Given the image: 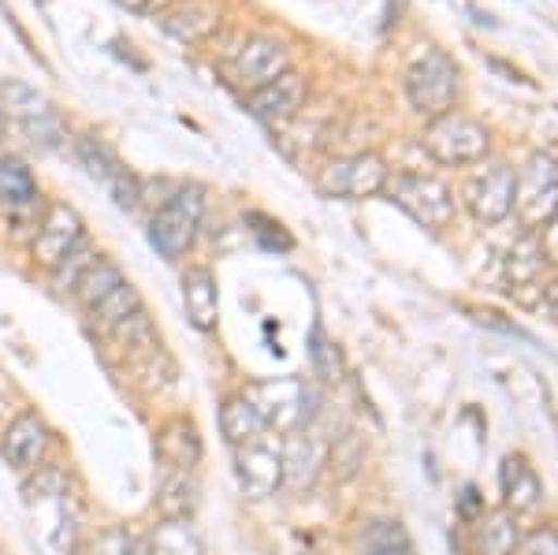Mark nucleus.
I'll return each mask as SVG.
<instances>
[{
  "instance_id": "obj_1",
  "label": "nucleus",
  "mask_w": 558,
  "mask_h": 555,
  "mask_svg": "<svg viewBox=\"0 0 558 555\" xmlns=\"http://www.w3.org/2000/svg\"><path fill=\"white\" fill-rule=\"evenodd\" d=\"M250 407L257 410V418L265 429H276L279 436H291L299 429H310L317 418V391L310 388L302 377H272V381H254L246 384Z\"/></svg>"
},
{
  "instance_id": "obj_2",
  "label": "nucleus",
  "mask_w": 558,
  "mask_h": 555,
  "mask_svg": "<svg viewBox=\"0 0 558 555\" xmlns=\"http://www.w3.org/2000/svg\"><path fill=\"white\" fill-rule=\"evenodd\" d=\"M202 217H205V186H197V183L179 186L172 198H165L160 209L153 213L149 246L157 250L165 262H179V257L194 246Z\"/></svg>"
},
{
  "instance_id": "obj_3",
  "label": "nucleus",
  "mask_w": 558,
  "mask_h": 555,
  "mask_svg": "<svg viewBox=\"0 0 558 555\" xmlns=\"http://www.w3.org/2000/svg\"><path fill=\"white\" fill-rule=\"evenodd\" d=\"M387 198L399 205L410 220L428 231H444L454 220V194L439 176L428 172H395L387 179Z\"/></svg>"
},
{
  "instance_id": "obj_4",
  "label": "nucleus",
  "mask_w": 558,
  "mask_h": 555,
  "mask_svg": "<svg viewBox=\"0 0 558 555\" xmlns=\"http://www.w3.org/2000/svg\"><path fill=\"white\" fill-rule=\"evenodd\" d=\"M514 217L529 236H539L558 213V160L547 154H533L514 183Z\"/></svg>"
},
{
  "instance_id": "obj_5",
  "label": "nucleus",
  "mask_w": 558,
  "mask_h": 555,
  "mask_svg": "<svg viewBox=\"0 0 558 555\" xmlns=\"http://www.w3.org/2000/svg\"><path fill=\"white\" fill-rule=\"evenodd\" d=\"M407 97L425 120H439V116L454 112L458 101V64L444 49H428L407 71Z\"/></svg>"
},
{
  "instance_id": "obj_6",
  "label": "nucleus",
  "mask_w": 558,
  "mask_h": 555,
  "mask_svg": "<svg viewBox=\"0 0 558 555\" xmlns=\"http://www.w3.org/2000/svg\"><path fill=\"white\" fill-rule=\"evenodd\" d=\"M425 154L439 165H476L484 160L492 146V134L481 120L462 112H447L439 120H428L425 138H421Z\"/></svg>"
},
{
  "instance_id": "obj_7",
  "label": "nucleus",
  "mask_w": 558,
  "mask_h": 555,
  "mask_svg": "<svg viewBox=\"0 0 558 555\" xmlns=\"http://www.w3.org/2000/svg\"><path fill=\"white\" fill-rule=\"evenodd\" d=\"M391 168L380 154H354V157H339L328 160L324 172L317 179V191L324 198H339V202H362L373 194H384Z\"/></svg>"
},
{
  "instance_id": "obj_8",
  "label": "nucleus",
  "mask_w": 558,
  "mask_h": 555,
  "mask_svg": "<svg viewBox=\"0 0 558 555\" xmlns=\"http://www.w3.org/2000/svg\"><path fill=\"white\" fill-rule=\"evenodd\" d=\"M83 239H86L83 217L68 202H52L45 209V217L38 220V231H34V262L49 268V273H57L83 246Z\"/></svg>"
},
{
  "instance_id": "obj_9",
  "label": "nucleus",
  "mask_w": 558,
  "mask_h": 555,
  "mask_svg": "<svg viewBox=\"0 0 558 555\" xmlns=\"http://www.w3.org/2000/svg\"><path fill=\"white\" fill-rule=\"evenodd\" d=\"M75 154H78V160H83L86 176L97 179V183L112 194V202L120 205V209H128V213L138 209V202H142L138 176H134L131 168H123V160L116 157L101 138H89V134H86V138H78Z\"/></svg>"
},
{
  "instance_id": "obj_10",
  "label": "nucleus",
  "mask_w": 558,
  "mask_h": 555,
  "mask_svg": "<svg viewBox=\"0 0 558 555\" xmlns=\"http://www.w3.org/2000/svg\"><path fill=\"white\" fill-rule=\"evenodd\" d=\"M514 168L510 165H488L484 172H476L465 186V205H470L473 220L481 224H499L514 209Z\"/></svg>"
},
{
  "instance_id": "obj_11",
  "label": "nucleus",
  "mask_w": 558,
  "mask_h": 555,
  "mask_svg": "<svg viewBox=\"0 0 558 555\" xmlns=\"http://www.w3.org/2000/svg\"><path fill=\"white\" fill-rule=\"evenodd\" d=\"M283 71H291V60H287V45L268 38V34H257V38L242 41V49L231 60V75H235L239 86H246L250 94L260 89L265 83H272Z\"/></svg>"
},
{
  "instance_id": "obj_12",
  "label": "nucleus",
  "mask_w": 558,
  "mask_h": 555,
  "mask_svg": "<svg viewBox=\"0 0 558 555\" xmlns=\"http://www.w3.org/2000/svg\"><path fill=\"white\" fill-rule=\"evenodd\" d=\"M235 478L250 499L276 496V488L283 485V455H279V447L265 441L235 447Z\"/></svg>"
},
{
  "instance_id": "obj_13",
  "label": "nucleus",
  "mask_w": 558,
  "mask_h": 555,
  "mask_svg": "<svg viewBox=\"0 0 558 555\" xmlns=\"http://www.w3.org/2000/svg\"><path fill=\"white\" fill-rule=\"evenodd\" d=\"M41 209V191L38 179L20 157H0V213L12 217L15 224L38 220Z\"/></svg>"
},
{
  "instance_id": "obj_14",
  "label": "nucleus",
  "mask_w": 558,
  "mask_h": 555,
  "mask_svg": "<svg viewBox=\"0 0 558 555\" xmlns=\"http://www.w3.org/2000/svg\"><path fill=\"white\" fill-rule=\"evenodd\" d=\"M302 101H305V79L299 71H283L279 79H272V83H265L250 94L246 109L254 120L268 123V128H279V123H287L302 109Z\"/></svg>"
},
{
  "instance_id": "obj_15",
  "label": "nucleus",
  "mask_w": 558,
  "mask_h": 555,
  "mask_svg": "<svg viewBox=\"0 0 558 555\" xmlns=\"http://www.w3.org/2000/svg\"><path fill=\"white\" fill-rule=\"evenodd\" d=\"M0 451H4V459L12 462V467L34 470L45 459V451H49V425H45L34 410H23V414L4 429Z\"/></svg>"
},
{
  "instance_id": "obj_16",
  "label": "nucleus",
  "mask_w": 558,
  "mask_h": 555,
  "mask_svg": "<svg viewBox=\"0 0 558 555\" xmlns=\"http://www.w3.org/2000/svg\"><path fill=\"white\" fill-rule=\"evenodd\" d=\"M499 485H502V507L514 515H533L544 507V481L536 478V470L529 467V459L510 455L499 470Z\"/></svg>"
},
{
  "instance_id": "obj_17",
  "label": "nucleus",
  "mask_w": 558,
  "mask_h": 555,
  "mask_svg": "<svg viewBox=\"0 0 558 555\" xmlns=\"http://www.w3.org/2000/svg\"><path fill=\"white\" fill-rule=\"evenodd\" d=\"M183 306L186 317L197 333H213L216 317H220V291H216V276L213 268L197 265L183 273Z\"/></svg>"
},
{
  "instance_id": "obj_18",
  "label": "nucleus",
  "mask_w": 558,
  "mask_h": 555,
  "mask_svg": "<svg viewBox=\"0 0 558 555\" xmlns=\"http://www.w3.org/2000/svg\"><path fill=\"white\" fill-rule=\"evenodd\" d=\"M521 541L518 515L507 507H495V511H481L473 526V555H514Z\"/></svg>"
},
{
  "instance_id": "obj_19",
  "label": "nucleus",
  "mask_w": 558,
  "mask_h": 555,
  "mask_svg": "<svg viewBox=\"0 0 558 555\" xmlns=\"http://www.w3.org/2000/svg\"><path fill=\"white\" fill-rule=\"evenodd\" d=\"M279 455H283V485L291 488H310L313 481H317L320 473V447L313 441L310 429H299V433H291L279 447Z\"/></svg>"
},
{
  "instance_id": "obj_20",
  "label": "nucleus",
  "mask_w": 558,
  "mask_h": 555,
  "mask_svg": "<svg viewBox=\"0 0 558 555\" xmlns=\"http://www.w3.org/2000/svg\"><path fill=\"white\" fill-rule=\"evenodd\" d=\"M157 459L165 462V470H194L202 462V436H197L194 422L175 418L160 429L157 436Z\"/></svg>"
},
{
  "instance_id": "obj_21",
  "label": "nucleus",
  "mask_w": 558,
  "mask_h": 555,
  "mask_svg": "<svg viewBox=\"0 0 558 555\" xmlns=\"http://www.w3.org/2000/svg\"><path fill=\"white\" fill-rule=\"evenodd\" d=\"M128 280V276L120 273V265L116 262H108V257H94L83 273H78V280L71 283V291H75V299H78V306H83L86 313L97 306L101 299H108L120 283Z\"/></svg>"
},
{
  "instance_id": "obj_22",
  "label": "nucleus",
  "mask_w": 558,
  "mask_h": 555,
  "mask_svg": "<svg viewBox=\"0 0 558 555\" xmlns=\"http://www.w3.org/2000/svg\"><path fill=\"white\" fill-rule=\"evenodd\" d=\"M197 478L194 470H165L157 485V511L165 518H191L197 507Z\"/></svg>"
},
{
  "instance_id": "obj_23",
  "label": "nucleus",
  "mask_w": 558,
  "mask_h": 555,
  "mask_svg": "<svg viewBox=\"0 0 558 555\" xmlns=\"http://www.w3.org/2000/svg\"><path fill=\"white\" fill-rule=\"evenodd\" d=\"M146 552L149 555H205V544L191 526V518H165V522L153 530Z\"/></svg>"
},
{
  "instance_id": "obj_24",
  "label": "nucleus",
  "mask_w": 558,
  "mask_h": 555,
  "mask_svg": "<svg viewBox=\"0 0 558 555\" xmlns=\"http://www.w3.org/2000/svg\"><path fill=\"white\" fill-rule=\"evenodd\" d=\"M220 433H223V441H228L231 447H242V444L260 441L265 422H260L257 410L250 407L246 399H228L220 407Z\"/></svg>"
},
{
  "instance_id": "obj_25",
  "label": "nucleus",
  "mask_w": 558,
  "mask_h": 555,
  "mask_svg": "<svg viewBox=\"0 0 558 555\" xmlns=\"http://www.w3.org/2000/svg\"><path fill=\"white\" fill-rule=\"evenodd\" d=\"M362 555H417L402 522H368L362 533Z\"/></svg>"
},
{
  "instance_id": "obj_26",
  "label": "nucleus",
  "mask_w": 558,
  "mask_h": 555,
  "mask_svg": "<svg viewBox=\"0 0 558 555\" xmlns=\"http://www.w3.org/2000/svg\"><path fill=\"white\" fill-rule=\"evenodd\" d=\"M108 336H112L116 343H120L123 351H131V354H157L160 351L157 328H153V321L146 317V310L123 317L116 328H108Z\"/></svg>"
},
{
  "instance_id": "obj_27",
  "label": "nucleus",
  "mask_w": 558,
  "mask_h": 555,
  "mask_svg": "<svg viewBox=\"0 0 558 555\" xmlns=\"http://www.w3.org/2000/svg\"><path fill=\"white\" fill-rule=\"evenodd\" d=\"M138 310H142V294L134 291L131 280H123L120 288L108 294V299H101L94 310H89V317H94L97 328H105L108 333V328H116L123 317H131V313H138Z\"/></svg>"
},
{
  "instance_id": "obj_28",
  "label": "nucleus",
  "mask_w": 558,
  "mask_h": 555,
  "mask_svg": "<svg viewBox=\"0 0 558 555\" xmlns=\"http://www.w3.org/2000/svg\"><path fill=\"white\" fill-rule=\"evenodd\" d=\"M310 362H313V373H317L324 384H339L347 373L336 339H328V333H324L320 325H313V333H310Z\"/></svg>"
},
{
  "instance_id": "obj_29",
  "label": "nucleus",
  "mask_w": 558,
  "mask_h": 555,
  "mask_svg": "<svg viewBox=\"0 0 558 555\" xmlns=\"http://www.w3.org/2000/svg\"><path fill=\"white\" fill-rule=\"evenodd\" d=\"M216 26V12L213 8H186V12H168L165 15V31L175 34L183 41H202Z\"/></svg>"
},
{
  "instance_id": "obj_30",
  "label": "nucleus",
  "mask_w": 558,
  "mask_h": 555,
  "mask_svg": "<svg viewBox=\"0 0 558 555\" xmlns=\"http://www.w3.org/2000/svg\"><path fill=\"white\" fill-rule=\"evenodd\" d=\"M20 128H23L26 138H31L34 146H41V149H57V146H64V142H68V128H64V120H60L57 109L41 112V116H31V120H23Z\"/></svg>"
},
{
  "instance_id": "obj_31",
  "label": "nucleus",
  "mask_w": 558,
  "mask_h": 555,
  "mask_svg": "<svg viewBox=\"0 0 558 555\" xmlns=\"http://www.w3.org/2000/svg\"><path fill=\"white\" fill-rule=\"evenodd\" d=\"M38 473H34L31 481H26V499H49V496H68V478L60 473L57 467H34Z\"/></svg>"
},
{
  "instance_id": "obj_32",
  "label": "nucleus",
  "mask_w": 558,
  "mask_h": 555,
  "mask_svg": "<svg viewBox=\"0 0 558 555\" xmlns=\"http://www.w3.org/2000/svg\"><path fill=\"white\" fill-rule=\"evenodd\" d=\"M134 548H138V544L131 541V533L112 526V530L97 533V541L89 544V555H134Z\"/></svg>"
},
{
  "instance_id": "obj_33",
  "label": "nucleus",
  "mask_w": 558,
  "mask_h": 555,
  "mask_svg": "<svg viewBox=\"0 0 558 555\" xmlns=\"http://www.w3.org/2000/svg\"><path fill=\"white\" fill-rule=\"evenodd\" d=\"M514 555H558V530L555 526H539L529 536H521Z\"/></svg>"
},
{
  "instance_id": "obj_34",
  "label": "nucleus",
  "mask_w": 558,
  "mask_h": 555,
  "mask_svg": "<svg viewBox=\"0 0 558 555\" xmlns=\"http://www.w3.org/2000/svg\"><path fill=\"white\" fill-rule=\"evenodd\" d=\"M57 548L60 552H75V544H78V511L71 507V515H68V504L60 507V530H57Z\"/></svg>"
},
{
  "instance_id": "obj_35",
  "label": "nucleus",
  "mask_w": 558,
  "mask_h": 555,
  "mask_svg": "<svg viewBox=\"0 0 558 555\" xmlns=\"http://www.w3.org/2000/svg\"><path fill=\"white\" fill-rule=\"evenodd\" d=\"M539 254H544V262H555L558 265V213H555V220L547 224L544 231H539Z\"/></svg>"
},
{
  "instance_id": "obj_36",
  "label": "nucleus",
  "mask_w": 558,
  "mask_h": 555,
  "mask_svg": "<svg viewBox=\"0 0 558 555\" xmlns=\"http://www.w3.org/2000/svg\"><path fill=\"white\" fill-rule=\"evenodd\" d=\"M123 8H131V12H165L172 0H120Z\"/></svg>"
},
{
  "instance_id": "obj_37",
  "label": "nucleus",
  "mask_w": 558,
  "mask_h": 555,
  "mask_svg": "<svg viewBox=\"0 0 558 555\" xmlns=\"http://www.w3.org/2000/svg\"><path fill=\"white\" fill-rule=\"evenodd\" d=\"M134 555H149V552H146V544H138V548H134Z\"/></svg>"
}]
</instances>
